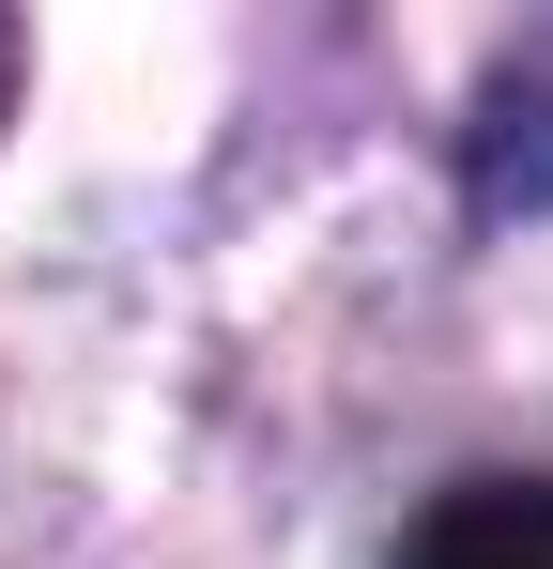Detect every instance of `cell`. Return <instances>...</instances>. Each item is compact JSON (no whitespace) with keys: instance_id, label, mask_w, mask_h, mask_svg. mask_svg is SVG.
<instances>
[{"instance_id":"cell-1","label":"cell","mask_w":553,"mask_h":569,"mask_svg":"<svg viewBox=\"0 0 553 569\" xmlns=\"http://www.w3.org/2000/svg\"><path fill=\"white\" fill-rule=\"evenodd\" d=\"M400 569H553V477H476V492H446V508L400 539Z\"/></svg>"},{"instance_id":"cell-2","label":"cell","mask_w":553,"mask_h":569,"mask_svg":"<svg viewBox=\"0 0 553 569\" xmlns=\"http://www.w3.org/2000/svg\"><path fill=\"white\" fill-rule=\"evenodd\" d=\"M0 108H16V16H0Z\"/></svg>"}]
</instances>
